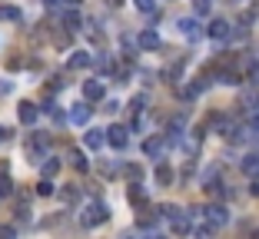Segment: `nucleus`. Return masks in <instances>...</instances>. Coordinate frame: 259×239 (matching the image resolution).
I'll return each instance as SVG.
<instances>
[{
	"mask_svg": "<svg viewBox=\"0 0 259 239\" xmlns=\"http://www.w3.org/2000/svg\"><path fill=\"white\" fill-rule=\"evenodd\" d=\"M67 67H70V70H83V67H90V54H87V50H76V54H70Z\"/></svg>",
	"mask_w": 259,
	"mask_h": 239,
	"instance_id": "9d476101",
	"label": "nucleus"
},
{
	"mask_svg": "<svg viewBox=\"0 0 259 239\" xmlns=\"http://www.w3.org/2000/svg\"><path fill=\"white\" fill-rule=\"evenodd\" d=\"M7 136H10V130H7V126H0V143H4Z\"/></svg>",
	"mask_w": 259,
	"mask_h": 239,
	"instance_id": "2f4dec72",
	"label": "nucleus"
},
{
	"mask_svg": "<svg viewBox=\"0 0 259 239\" xmlns=\"http://www.w3.org/2000/svg\"><path fill=\"white\" fill-rule=\"evenodd\" d=\"M17 116H20V123H37V116H40V110H37V103H20L17 107Z\"/></svg>",
	"mask_w": 259,
	"mask_h": 239,
	"instance_id": "39448f33",
	"label": "nucleus"
},
{
	"mask_svg": "<svg viewBox=\"0 0 259 239\" xmlns=\"http://www.w3.org/2000/svg\"><path fill=\"white\" fill-rule=\"evenodd\" d=\"M203 216H206V223H209V226H226L229 223V213L220 206V203H209V206L203 209Z\"/></svg>",
	"mask_w": 259,
	"mask_h": 239,
	"instance_id": "7ed1b4c3",
	"label": "nucleus"
},
{
	"mask_svg": "<svg viewBox=\"0 0 259 239\" xmlns=\"http://www.w3.org/2000/svg\"><path fill=\"white\" fill-rule=\"evenodd\" d=\"M249 239H259V229H252V236H249Z\"/></svg>",
	"mask_w": 259,
	"mask_h": 239,
	"instance_id": "f704fd0d",
	"label": "nucleus"
},
{
	"mask_svg": "<svg viewBox=\"0 0 259 239\" xmlns=\"http://www.w3.org/2000/svg\"><path fill=\"white\" fill-rule=\"evenodd\" d=\"M229 4H236V0H229Z\"/></svg>",
	"mask_w": 259,
	"mask_h": 239,
	"instance_id": "58836bf2",
	"label": "nucleus"
},
{
	"mask_svg": "<svg viewBox=\"0 0 259 239\" xmlns=\"http://www.w3.org/2000/svg\"><path fill=\"white\" fill-rule=\"evenodd\" d=\"M37 196H54V183H50V179H40L37 183Z\"/></svg>",
	"mask_w": 259,
	"mask_h": 239,
	"instance_id": "4be33fe9",
	"label": "nucleus"
},
{
	"mask_svg": "<svg viewBox=\"0 0 259 239\" xmlns=\"http://www.w3.org/2000/svg\"><path fill=\"white\" fill-rule=\"evenodd\" d=\"M206 37H213V40H223V37H229V20H209L206 23Z\"/></svg>",
	"mask_w": 259,
	"mask_h": 239,
	"instance_id": "20e7f679",
	"label": "nucleus"
},
{
	"mask_svg": "<svg viewBox=\"0 0 259 239\" xmlns=\"http://www.w3.org/2000/svg\"><path fill=\"white\" fill-rule=\"evenodd\" d=\"M150 239H163V236H150Z\"/></svg>",
	"mask_w": 259,
	"mask_h": 239,
	"instance_id": "4c0bfd02",
	"label": "nucleus"
},
{
	"mask_svg": "<svg viewBox=\"0 0 259 239\" xmlns=\"http://www.w3.org/2000/svg\"><path fill=\"white\" fill-rule=\"evenodd\" d=\"M249 193H252V196H259V176H252V183H249Z\"/></svg>",
	"mask_w": 259,
	"mask_h": 239,
	"instance_id": "7c9ffc66",
	"label": "nucleus"
},
{
	"mask_svg": "<svg viewBox=\"0 0 259 239\" xmlns=\"http://www.w3.org/2000/svg\"><path fill=\"white\" fill-rule=\"evenodd\" d=\"M67 4H80V0H67Z\"/></svg>",
	"mask_w": 259,
	"mask_h": 239,
	"instance_id": "e433bc0d",
	"label": "nucleus"
},
{
	"mask_svg": "<svg viewBox=\"0 0 259 239\" xmlns=\"http://www.w3.org/2000/svg\"><path fill=\"white\" fill-rule=\"evenodd\" d=\"M63 23H67V30H80V14H67Z\"/></svg>",
	"mask_w": 259,
	"mask_h": 239,
	"instance_id": "b1692460",
	"label": "nucleus"
},
{
	"mask_svg": "<svg viewBox=\"0 0 259 239\" xmlns=\"http://www.w3.org/2000/svg\"><path fill=\"white\" fill-rule=\"evenodd\" d=\"M107 4H110V7H120V4H123V0H107Z\"/></svg>",
	"mask_w": 259,
	"mask_h": 239,
	"instance_id": "72a5a7b5",
	"label": "nucleus"
},
{
	"mask_svg": "<svg viewBox=\"0 0 259 239\" xmlns=\"http://www.w3.org/2000/svg\"><path fill=\"white\" fill-rule=\"evenodd\" d=\"M176 30H180V33H183V37H199V30H196V20H193V17H186V20H183V17H180V23H176Z\"/></svg>",
	"mask_w": 259,
	"mask_h": 239,
	"instance_id": "ddd939ff",
	"label": "nucleus"
},
{
	"mask_svg": "<svg viewBox=\"0 0 259 239\" xmlns=\"http://www.w3.org/2000/svg\"><path fill=\"white\" fill-rule=\"evenodd\" d=\"M137 4V10H143V14H153L156 10V0H133Z\"/></svg>",
	"mask_w": 259,
	"mask_h": 239,
	"instance_id": "5701e85b",
	"label": "nucleus"
},
{
	"mask_svg": "<svg viewBox=\"0 0 259 239\" xmlns=\"http://www.w3.org/2000/svg\"><path fill=\"white\" fill-rule=\"evenodd\" d=\"M137 43L143 46V50H156V46H160V33H156V30H143Z\"/></svg>",
	"mask_w": 259,
	"mask_h": 239,
	"instance_id": "1a4fd4ad",
	"label": "nucleus"
},
{
	"mask_svg": "<svg viewBox=\"0 0 259 239\" xmlns=\"http://www.w3.org/2000/svg\"><path fill=\"white\" fill-rule=\"evenodd\" d=\"M103 110H107V113H116V110H120V103H116V100H107V107H103Z\"/></svg>",
	"mask_w": 259,
	"mask_h": 239,
	"instance_id": "c756f323",
	"label": "nucleus"
},
{
	"mask_svg": "<svg viewBox=\"0 0 259 239\" xmlns=\"http://www.w3.org/2000/svg\"><path fill=\"white\" fill-rule=\"evenodd\" d=\"M44 173H47V179L57 176V173H60V160H47V163H44Z\"/></svg>",
	"mask_w": 259,
	"mask_h": 239,
	"instance_id": "412c9836",
	"label": "nucleus"
},
{
	"mask_svg": "<svg viewBox=\"0 0 259 239\" xmlns=\"http://www.w3.org/2000/svg\"><path fill=\"white\" fill-rule=\"evenodd\" d=\"M220 83L236 86V83H239V73H233V70H223V73H220Z\"/></svg>",
	"mask_w": 259,
	"mask_h": 239,
	"instance_id": "a211bd4d",
	"label": "nucleus"
},
{
	"mask_svg": "<svg viewBox=\"0 0 259 239\" xmlns=\"http://www.w3.org/2000/svg\"><path fill=\"white\" fill-rule=\"evenodd\" d=\"M10 193H14V183H10V176L4 173V176H0V200H4V196H10Z\"/></svg>",
	"mask_w": 259,
	"mask_h": 239,
	"instance_id": "aec40b11",
	"label": "nucleus"
},
{
	"mask_svg": "<svg viewBox=\"0 0 259 239\" xmlns=\"http://www.w3.org/2000/svg\"><path fill=\"white\" fill-rule=\"evenodd\" d=\"M126 200L133 203V206H146V189H143V186H137V183H133V186L126 189Z\"/></svg>",
	"mask_w": 259,
	"mask_h": 239,
	"instance_id": "4468645a",
	"label": "nucleus"
},
{
	"mask_svg": "<svg viewBox=\"0 0 259 239\" xmlns=\"http://www.w3.org/2000/svg\"><path fill=\"white\" fill-rule=\"evenodd\" d=\"M213 236H216L213 226H203V229H196V239H213Z\"/></svg>",
	"mask_w": 259,
	"mask_h": 239,
	"instance_id": "a878e982",
	"label": "nucleus"
},
{
	"mask_svg": "<svg viewBox=\"0 0 259 239\" xmlns=\"http://www.w3.org/2000/svg\"><path fill=\"white\" fill-rule=\"evenodd\" d=\"M54 4H57V0H47V7H54Z\"/></svg>",
	"mask_w": 259,
	"mask_h": 239,
	"instance_id": "c9c22d12",
	"label": "nucleus"
},
{
	"mask_svg": "<svg viewBox=\"0 0 259 239\" xmlns=\"http://www.w3.org/2000/svg\"><path fill=\"white\" fill-rule=\"evenodd\" d=\"M83 97L87 100H103V80H87L83 83Z\"/></svg>",
	"mask_w": 259,
	"mask_h": 239,
	"instance_id": "6e6552de",
	"label": "nucleus"
},
{
	"mask_svg": "<svg viewBox=\"0 0 259 239\" xmlns=\"http://www.w3.org/2000/svg\"><path fill=\"white\" fill-rule=\"evenodd\" d=\"M44 147H47V133H33L30 143H27V150H30L33 160H44Z\"/></svg>",
	"mask_w": 259,
	"mask_h": 239,
	"instance_id": "423d86ee",
	"label": "nucleus"
},
{
	"mask_svg": "<svg viewBox=\"0 0 259 239\" xmlns=\"http://www.w3.org/2000/svg\"><path fill=\"white\" fill-rule=\"evenodd\" d=\"M249 83H252V86H259V60H252V63H249Z\"/></svg>",
	"mask_w": 259,
	"mask_h": 239,
	"instance_id": "393cba45",
	"label": "nucleus"
},
{
	"mask_svg": "<svg viewBox=\"0 0 259 239\" xmlns=\"http://www.w3.org/2000/svg\"><path fill=\"white\" fill-rule=\"evenodd\" d=\"M70 163H73L76 173H87V170H90V160H87L83 153H70Z\"/></svg>",
	"mask_w": 259,
	"mask_h": 239,
	"instance_id": "dca6fc26",
	"label": "nucleus"
},
{
	"mask_svg": "<svg viewBox=\"0 0 259 239\" xmlns=\"http://www.w3.org/2000/svg\"><path fill=\"white\" fill-rule=\"evenodd\" d=\"M140 173H143V170H140V166H130V170H126V176L133 179V183H137V179H140Z\"/></svg>",
	"mask_w": 259,
	"mask_h": 239,
	"instance_id": "c85d7f7f",
	"label": "nucleus"
},
{
	"mask_svg": "<svg viewBox=\"0 0 259 239\" xmlns=\"http://www.w3.org/2000/svg\"><path fill=\"white\" fill-rule=\"evenodd\" d=\"M163 150H166V143H163L160 136H150V139L143 143V153H146V156H163Z\"/></svg>",
	"mask_w": 259,
	"mask_h": 239,
	"instance_id": "9b49d317",
	"label": "nucleus"
},
{
	"mask_svg": "<svg viewBox=\"0 0 259 239\" xmlns=\"http://www.w3.org/2000/svg\"><path fill=\"white\" fill-rule=\"evenodd\" d=\"M0 239H17L14 226H0Z\"/></svg>",
	"mask_w": 259,
	"mask_h": 239,
	"instance_id": "bb28decb",
	"label": "nucleus"
},
{
	"mask_svg": "<svg viewBox=\"0 0 259 239\" xmlns=\"http://www.w3.org/2000/svg\"><path fill=\"white\" fill-rule=\"evenodd\" d=\"M70 123H76V126L90 123V107H87V103H76V107L70 110Z\"/></svg>",
	"mask_w": 259,
	"mask_h": 239,
	"instance_id": "0eeeda50",
	"label": "nucleus"
},
{
	"mask_svg": "<svg viewBox=\"0 0 259 239\" xmlns=\"http://www.w3.org/2000/svg\"><path fill=\"white\" fill-rule=\"evenodd\" d=\"M103 139H107V133H103V130H87L83 133V143L90 150H100V147H103Z\"/></svg>",
	"mask_w": 259,
	"mask_h": 239,
	"instance_id": "f8f14e48",
	"label": "nucleus"
},
{
	"mask_svg": "<svg viewBox=\"0 0 259 239\" xmlns=\"http://www.w3.org/2000/svg\"><path fill=\"white\" fill-rule=\"evenodd\" d=\"M209 7H213V0H196V10H199V14H206Z\"/></svg>",
	"mask_w": 259,
	"mask_h": 239,
	"instance_id": "cd10ccee",
	"label": "nucleus"
},
{
	"mask_svg": "<svg viewBox=\"0 0 259 239\" xmlns=\"http://www.w3.org/2000/svg\"><path fill=\"white\" fill-rule=\"evenodd\" d=\"M156 183H160V186H169V183H173V170H169V166H163V163L156 166Z\"/></svg>",
	"mask_w": 259,
	"mask_h": 239,
	"instance_id": "f3484780",
	"label": "nucleus"
},
{
	"mask_svg": "<svg viewBox=\"0 0 259 239\" xmlns=\"http://www.w3.org/2000/svg\"><path fill=\"white\" fill-rule=\"evenodd\" d=\"M243 170L249 173V176H259V153H249L243 160Z\"/></svg>",
	"mask_w": 259,
	"mask_h": 239,
	"instance_id": "2eb2a0df",
	"label": "nucleus"
},
{
	"mask_svg": "<svg viewBox=\"0 0 259 239\" xmlns=\"http://www.w3.org/2000/svg\"><path fill=\"white\" fill-rule=\"evenodd\" d=\"M20 10H17V7H0V20H20Z\"/></svg>",
	"mask_w": 259,
	"mask_h": 239,
	"instance_id": "6ab92c4d",
	"label": "nucleus"
},
{
	"mask_svg": "<svg viewBox=\"0 0 259 239\" xmlns=\"http://www.w3.org/2000/svg\"><path fill=\"white\" fill-rule=\"evenodd\" d=\"M107 216H110V206H107V203H90V206L83 209L80 223H83V226H100V223H107Z\"/></svg>",
	"mask_w": 259,
	"mask_h": 239,
	"instance_id": "f257e3e1",
	"label": "nucleus"
},
{
	"mask_svg": "<svg viewBox=\"0 0 259 239\" xmlns=\"http://www.w3.org/2000/svg\"><path fill=\"white\" fill-rule=\"evenodd\" d=\"M4 173H7V160H0V176H4Z\"/></svg>",
	"mask_w": 259,
	"mask_h": 239,
	"instance_id": "473e14b6",
	"label": "nucleus"
},
{
	"mask_svg": "<svg viewBox=\"0 0 259 239\" xmlns=\"http://www.w3.org/2000/svg\"><path fill=\"white\" fill-rule=\"evenodd\" d=\"M107 143H110L113 150H126V143H130V130H126L123 123H113V126L107 130Z\"/></svg>",
	"mask_w": 259,
	"mask_h": 239,
	"instance_id": "f03ea898",
	"label": "nucleus"
}]
</instances>
